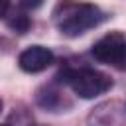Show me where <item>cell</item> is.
<instances>
[{
    "label": "cell",
    "mask_w": 126,
    "mask_h": 126,
    "mask_svg": "<svg viewBox=\"0 0 126 126\" xmlns=\"http://www.w3.org/2000/svg\"><path fill=\"white\" fill-rule=\"evenodd\" d=\"M53 18L61 33L69 37L83 35L87 30L96 28L106 14L89 2H77V0H59V4L53 10Z\"/></svg>",
    "instance_id": "1"
},
{
    "label": "cell",
    "mask_w": 126,
    "mask_h": 126,
    "mask_svg": "<svg viewBox=\"0 0 126 126\" xmlns=\"http://www.w3.org/2000/svg\"><path fill=\"white\" fill-rule=\"evenodd\" d=\"M57 81L67 83L73 89V93L81 98H94V96L110 91V87H112V79L108 75H104L96 69H91V67H79V69L67 67V69L59 71Z\"/></svg>",
    "instance_id": "2"
},
{
    "label": "cell",
    "mask_w": 126,
    "mask_h": 126,
    "mask_svg": "<svg viewBox=\"0 0 126 126\" xmlns=\"http://www.w3.org/2000/svg\"><path fill=\"white\" fill-rule=\"evenodd\" d=\"M124 45H126V39L120 32H110L106 33L104 37H100L93 49H91V55L100 61V63H106V65H118L120 57H122V51H124Z\"/></svg>",
    "instance_id": "3"
},
{
    "label": "cell",
    "mask_w": 126,
    "mask_h": 126,
    "mask_svg": "<svg viewBox=\"0 0 126 126\" xmlns=\"http://www.w3.org/2000/svg\"><path fill=\"white\" fill-rule=\"evenodd\" d=\"M91 126H126V106L120 100H106L89 114Z\"/></svg>",
    "instance_id": "4"
},
{
    "label": "cell",
    "mask_w": 126,
    "mask_h": 126,
    "mask_svg": "<svg viewBox=\"0 0 126 126\" xmlns=\"http://www.w3.org/2000/svg\"><path fill=\"white\" fill-rule=\"evenodd\" d=\"M51 63H53V51L43 45H30L18 57V65L26 73H41Z\"/></svg>",
    "instance_id": "5"
},
{
    "label": "cell",
    "mask_w": 126,
    "mask_h": 126,
    "mask_svg": "<svg viewBox=\"0 0 126 126\" xmlns=\"http://www.w3.org/2000/svg\"><path fill=\"white\" fill-rule=\"evenodd\" d=\"M30 26H32V20L24 12H14L10 16V20H8V28L14 30L16 33H26L30 30Z\"/></svg>",
    "instance_id": "6"
},
{
    "label": "cell",
    "mask_w": 126,
    "mask_h": 126,
    "mask_svg": "<svg viewBox=\"0 0 126 126\" xmlns=\"http://www.w3.org/2000/svg\"><path fill=\"white\" fill-rule=\"evenodd\" d=\"M37 102L43 108H47V110H57L59 108V102H61V96H59V93L47 89V94H41V93L37 94Z\"/></svg>",
    "instance_id": "7"
},
{
    "label": "cell",
    "mask_w": 126,
    "mask_h": 126,
    "mask_svg": "<svg viewBox=\"0 0 126 126\" xmlns=\"http://www.w3.org/2000/svg\"><path fill=\"white\" fill-rule=\"evenodd\" d=\"M24 8H28V10H33V8H39L41 4H43V0H18Z\"/></svg>",
    "instance_id": "8"
},
{
    "label": "cell",
    "mask_w": 126,
    "mask_h": 126,
    "mask_svg": "<svg viewBox=\"0 0 126 126\" xmlns=\"http://www.w3.org/2000/svg\"><path fill=\"white\" fill-rule=\"evenodd\" d=\"M8 8H10V0H0V18H4V16H6Z\"/></svg>",
    "instance_id": "9"
},
{
    "label": "cell",
    "mask_w": 126,
    "mask_h": 126,
    "mask_svg": "<svg viewBox=\"0 0 126 126\" xmlns=\"http://www.w3.org/2000/svg\"><path fill=\"white\" fill-rule=\"evenodd\" d=\"M118 69H126V45H124V51H122V57H120V61H118V65H116Z\"/></svg>",
    "instance_id": "10"
},
{
    "label": "cell",
    "mask_w": 126,
    "mask_h": 126,
    "mask_svg": "<svg viewBox=\"0 0 126 126\" xmlns=\"http://www.w3.org/2000/svg\"><path fill=\"white\" fill-rule=\"evenodd\" d=\"M2 106H4V104H2V98H0V112H2Z\"/></svg>",
    "instance_id": "11"
},
{
    "label": "cell",
    "mask_w": 126,
    "mask_h": 126,
    "mask_svg": "<svg viewBox=\"0 0 126 126\" xmlns=\"http://www.w3.org/2000/svg\"><path fill=\"white\" fill-rule=\"evenodd\" d=\"M0 126H6V124H0Z\"/></svg>",
    "instance_id": "12"
}]
</instances>
